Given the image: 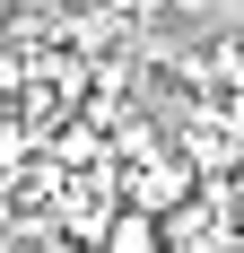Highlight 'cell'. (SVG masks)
Instances as JSON below:
<instances>
[{"label": "cell", "instance_id": "obj_1", "mask_svg": "<svg viewBox=\"0 0 244 253\" xmlns=\"http://www.w3.org/2000/svg\"><path fill=\"white\" fill-rule=\"evenodd\" d=\"M114 183H122V210H131V218H148V227H166L174 210L201 192V175H192V166H183L174 149H148L140 166H122Z\"/></svg>", "mask_w": 244, "mask_h": 253}, {"label": "cell", "instance_id": "obj_2", "mask_svg": "<svg viewBox=\"0 0 244 253\" xmlns=\"http://www.w3.org/2000/svg\"><path fill=\"white\" fill-rule=\"evenodd\" d=\"M96 245H105V253H166V245H157V227H148V218H131V210H114V227H105Z\"/></svg>", "mask_w": 244, "mask_h": 253}, {"label": "cell", "instance_id": "obj_3", "mask_svg": "<svg viewBox=\"0 0 244 253\" xmlns=\"http://www.w3.org/2000/svg\"><path fill=\"white\" fill-rule=\"evenodd\" d=\"M209 87H236V35H209V61H201Z\"/></svg>", "mask_w": 244, "mask_h": 253}, {"label": "cell", "instance_id": "obj_4", "mask_svg": "<svg viewBox=\"0 0 244 253\" xmlns=\"http://www.w3.org/2000/svg\"><path fill=\"white\" fill-rule=\"evenodd\" d=\"M26 149H35V140H26V123H18V114H0V175H9Z\"/></svg>", "mask_w": 244, "mask_h": 253}, {"label": "cell", "instance_id": "obj_5", "mask_svg": "<svg viewBox=\"0 0 244 253\" xmlns=\"http://www.w3.org/2000/svg\"><path fill=\"white\" fill-rule=\"evenodd\" d=\"M0 236H9V183H0Z\"/></svg>", "mask_w": 244, "mask_h": 253}]
</instances>
